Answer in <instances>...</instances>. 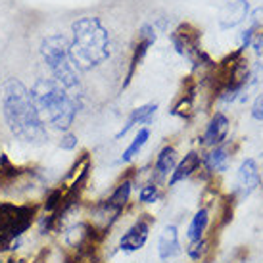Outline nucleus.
<instances>
[{
    "label": "nucleus",
    "instance_id": "6e6552de",
    "mask_svg": "<svg viewBox=\"0 0 263 263\" xmlns=\"http://www.w3.org/2000/svg\"><path fill=\"white\" fill-rule=\"evenodd\" d=\"M248 14H250L248 0H234V2H229L227 6L221 8L219 25L223 29H233L236 25H240L244 20H248Z\"/></svg>",
    "mask_w": 263,
    "mask_h": 263
},
{
    "label": "nucleus",
    "instance_id": "9b49d317",
    "mask_svg": "<svg viewBox=\"0 0 263 263\" xmlns=\"http://www.w3.org/2000/svg\"><path fill=\"white\" fill-rule=\"evenodd\" d=\"M181 254V242H179V231L175 225H167L160 234L158 240V256L161 261L173 259L175 256Z\"/></svg>",
    "mask_w": 263,
    "mask_h": 263
},
{
    "label": "nucleus",
    "instance_id": "9d476101",
    "mask_svg": "<svg viewBox=\"0 0 263 263\" xmlns=\"http://www.w3.org/2000/svg\"><path fill=\"white\" fill-rule=\"evenodd\" d=\"M156 43V31H154L152 25H142L140 27V33H139V43L135 44V52H133V58H131V67H129V73H127V81H125L123 87H127L129 83H131L133 75H135V69L139 66L142 58H144V54L148 52V48Z\"/></svg>",
    "mask_w": 263,
    "mask_h": 263
},
{
    "label": "nucleus",
    "instance_id": "f3484780",
    "mask_svg": "<svg viewBox=\"0 0 263 263\" xmlns=\"http://www.w3.org/2000/svg\"><path fill=\"white\" fill-rule=\"evenodd\" d=\"M205 165L213 173L227 171V167H229V150H227V146L213 148L212 152L205 156Z\"/></svg>",
    "mask_w": 263,
    "mask_h": 263
},
{
    "label": "nucleus",
    "instance_id": "dca6fc26",
    "mask_svg": "<svg viewBox=\"0 0 263 263\" xmlns=\"http://www.w3.org/2000/svg\"><path fill=\"white\" fill-rule=\"evenodd\" d=\"M177 167V152L175 148L165 146L158 154L156 158V173L160 177H165L169 173H173V169Z\"/></svg>",
    "mask_w": 263,
    "mask_h": 263
},
{
    "label": "nucleus",
    "instance_id": "ddd939ff",
    "mask_svg": "<svg viewBox=\"0 0 263 263\" xmlns=\"http://www.w3.org/2000/svg\"><path fill=\"white\" fill-rule=\"evenodd\" d=\"M156 110H158V104H144V106H140V108H137V110H133L129 119H127V123H125V127L116 135V139L125 137V135L131 131L133 127H137V125L150 123L154 114H156Z\"/></svg>",
    "mask_w": 263,
    "mask_h": 263
},
{
    "label": "nucleus",
    "instance_id": "f03ea898",
    "mask_svg": "<svg viewBox=\"0 0 263 263\" xmlns=\"http://www.w3.org/2000/svg\"><path fill=\"white\" fill-rule=\"evenodd\" d=\"M29 92L44 125L69 131L81 106L77 96L69 95L54 79H37Z\"/></svg>",
    "mask_w": 263,
    "mask_h": 263
},
{
    "label": "nucleus",
    "instance_id": "7ed1b4c3",
    "mask_svg": "<svg viewBox=\"0 0 263 263\" xmlns=\"http://www.w3.org/2000/svg\"><path fill=\"white\" fill-rule=\"evenodd\" d=\"M69 54L79 71H88L110 58V33L98 17H81L71 25Z\"/></svg>",
    "mask_w": 263,
    "mask_h": 263
},
{
    "label": "nucleus",
    "instance_id": "aec40b11",
    "mask_svg": "<svg viewBox=\"0 0 263 263\" xmlns=\"http://www.w3.org/2000/svg\"><path fill=\"white\" fill-rule=\"evenodd\" d=\"M205 252V240L204 238H200V240L196 242H190V246L186 248V254H189L190 259H194V261H198L200 257L204 256Z\"/></svg>",
    "mask_w": 263,
    "mask_h": 263
},
{
    "label": "nucleus",
    "instance_id": "b1692460",
    "mask_svg": "<svg viewBox=\"0 0 263 263\" xmlns=\"http://www.w3.org/2000/svg\"><path fill=\"white\" fill-rule=\"evenodd\" d=\"M2 263H25V259H22V257H10V259H6V261H2Z\"/></svg>",
    "mask_w": 263,
    "mask_h": 263
},
{
    "label": "nucleus",
    "instance_id": "20e7f679",
    "mask_svg": "<svg viewBox=\"0 0 263 263\" xmlns=\"http://www.w3.org/2000/svg\"><path fill=\"white\" fill-rule=\"evenodd\" d=\"M41 54L46 67L50 69L52 79L69 95L77 96L75 92L81 87L79 69L69 54V41L64 35H50L41 43Z\"/></svg>",
    "mask_w": 263,
    "mask_h": 263
},
{
    "label": "nucleus",
    "instance_id": "39448f33",
    "mask_svg": "<svg viewBox=\"0 0 263 263\" xmlns=\"http://www.w3.org/2000/svg\"><path fill=\"white\" fill-rule=\"evenodd\" d=\"M37 217V205L0 202V252L10 250L12 242L25 236Z\"/></svg>",
    "mask_w": 263,
    "mask_h": 263
},
{
    "label": "nucleus",
    "instance_id": "2eb2a0df",
    "mask_svg": "<svg viewBox=\"0 0 263 263\" xmlns=\"http://www.w3.org/2000/svg\"><path fill=\"white\" fill-rule=\"evenodd\" d=\"M208 223H210V213H208V210H200V212H196V215H194L192 221H190L189 231H186V238H189V242H196V240H200V238H204Z\"/></svg>",
    "mask_w": 263,
    "mask_h": 263
},
{
    "label": "nucleus",
    "instance_id": "423d86ee",
    "mask_svg": "<svg viewBox=\"0 0 263 263\" xmlns=\"http://www.w3.org/2000/svg\"><path fill=\"white\" fill-rule=\"evenodd\" d=\"M200 37H202V33H200L192 23H181V25L173 31L171 41H173V44H175V48L179 54L192 58L194 54H198V43H200Z\"/></svg>",
    "mask_w": 263,
    "mask_h": 263
},
{
    "label": "nucleus",
    "instance_id": "6ab92c4d",
    "mask_svg": "<svg viewBox=\"0 0 263 263\" xmlns=\"http://www.w3.org/2000/svg\"><path fill=\"white\" fill-rule=\"evenodd\" d=\"M139 200L142 204H154L158 200V186L154 184H144L139 192Z\"/></svg>",
    "mask_w": 263,
    "mask_h": 263
},
{
    "label": "nucleus",
    "instance_id": "f8f14e48",
    "mask_svg": "<svg viewBox=\"0 0 263 263\" xmlns=\"http://www.w3.org/2000/svg\"><path fill=\"white\" fill-rule=\"evenodd\" d=\"M227 133H229V119L223 114H215L212 121L205 129L204 137H202V144L204 146H219L225 140Z\"/></svg>",
    "mask_w": 263,
    "mask_h": 263
},
{
    "label": "nucleus",
    "instance_id": "0eeeda50",
    "mask_svg": "<svg viewBox=\"0 0 263 263\" xmlns=\"http://www.w3.org/2000/svg\"><path fill=\"white\" fill-rule=\"evenodd\" d=\"M148 234H150V219L142 217L121 236L119 248H121V252H137L146 244Z\"/></svg>",
    "mask_w": 263,
    "mask_h": 263
},
{
    "label": "nucleus",
    "instance_id": "412c9836",
    "mask_svg": "<svg viewBox=\"0 0 263 263\" xmlns=\"http://www.w3.org/2000/svg\"><path fill=\"white\" fill-rule=\"evenodd\" d=\"M60 148H62V150H73V148H77V137H75L73 133L66 131L64 135H62Z\"/></svg>",
    "mask_w": 263,
    "mask_h": 263
},
{
    "label": "nucleus",
    "instance_id": "4be33fe9",
    "mask_svg": "<svg viewBox=\"0 0 263 263\" xmlns=\"http://www.w3.org/2000/svg\"><path fill=\"white\" fill-rule=\"evenodd\" d=\"M252 117L257 121H263V92L256 98V102L252 106Z\"/></svg>",
    "mask_w": 263,
    "mask_h": 263
},
{
    "label": "nucleus",
    "instance_id": "a211bd4d",
    "mask_svg": "<svg viewBox=\"0 0 263 263\" xmlns=\"http://www.w3.org/2000/svg\"><path fill=\"white\" fill-rule=\"evenodd\" d=\"M148 139H150V131L148 129H140L139 131V135L135 137V140H133L131 144L127 146V150L123 152V156H121V161H131L133 158H137L139 156V152L144 148V144L148 142Z\"/></svg>",
    "mask_w": 263,
    "mask_h": 263
},
{
    "label": "nucleus",
    "instance_id": "1a4fd4ad",
    "mask_svg": "<svg viewBox=\"0 0 263 263\" xmlns=\"http://www.w3.org/2000/svg\"><path fill=\"white\" fill-rule=\"evenodd\" d=\"M261 175L257 169L256 160H246L238 169V177H236V190L240 196H248L259 186Z\"/></svg>",
    "mask_w": 263,
    "mask_h": 263
},
{
    "label": "nucleus",
    "instance_id": "4468645a",
    "mask_svg": "<svg viewBox=\"0 0 263 263\" xmlns=\"http://www.w3.org/2000/svg\"><path fill=\"white\" fill-rule=\"evenodd\" d=\"M200 167V156L196 152H189L184 156V160L181 163H177V167L173 169L171 173V179H169V184L175 186L177 183H181L184 179H189L196 169Z\"/></svg>",
    "mask_w": 263,
    "mask_h": 263
},
{
    "label": "nucleus",
    "instance_id": "f257e3e1",
    "mask_svg": "<svg viewBox=\"0 0 263 263\" xmlns=\"http://www.w3.org/2000/svg\"><path fill=\"white\" fill-rule=\"evenodd\" d=\"M2 116L10 133L20 142L31 146H43L48 140V131L33 104L29 88L20 79H8L0 88Z\"/></svg>",
    "mask_w": 263,
    "mask_h": 263
},
{
    "label": "nucleus",
    "instance_id": "5701e85b",
    "mask_svg": "<svg viewBox=\"0 0 263 263\" xmlns=\"http://www.w3.org/2000/svg\"><path fill=\"white\" fill-rule=\"evenodd\" d=\"M252 44H254V48H256L257 54H261V56H263V31L259 33V35H257V37H254Z\"/></svg>",
    "mask_w": 263,
    "mask_h": 263
}]
</instances>
